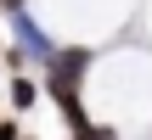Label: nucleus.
<instances>
[{
    "label": "nucleus",
    "mask_w": 152,
    "mask_h": 140,
    "mask_svg": "<svg viewBox=\"0 0 152 140\" xmlns=\"http://www.w3.org/2000/svg\"><path fill=\"white\" fill-rule=\"evenodd\" d=\"M90 62H96L90 45H62V51H51V62H45V90H51L56 107H73V101H79V90H85V79H90Z\"/></svg>",
    "instance_id": "nucleus-1"
},
{
    "label": "nucleus",
    "mask_w": 152,
    "mask_h": 140,
    "mask_svg": "<svg viewBox=\"0 0 152 140\" xmlns=\"http://www.w3.org/2000/svg\"><path fill=\"white\" fill-rule=\"evenodd\" d=\"M11 34H17V51H23L28 62H39V67L51 62V51H56V45H51V39L39 34V22H34L28 11H11Z\"/></svg>",
    "instance_id": "nucleus-2"
},
{
    "label": "nucleus",
    "mask_w": 152,
    "mask_h": 140,
    "mask_svg": "<svg viewBox=\"0 0 152 140\" xmlns=\"http://www.w3.org/2000/svg\"><path fill=\"white\" fill-rule=\"evenodd\" d=\"M34 101H39V84H34L28 73H17V79H11V112H28Z\"/></svg>",
    "instance_id": "nucleus-3"
},
{
    "label": "nucleus",
    "mask_w": 152,
    "mask_h": 140,
    "mask_svg": "<svg viewBox=\"0 0 152 140\" xmlns=\"http://www.w3.org/2000/svg\"><path fill=\"white\" fill-rule=\"evenodd\" d=\"M73 140H118V123H85Z\"/></svg>",
    "instance_id": "nucleus-4"
},
{
    "label": "nucleus",
    "mask_w": 152,
    "mask_h": 140,
    "mask_svg": "<svg viewBox=\"0 0 152 140\" xmlns=\"http://www.w3.org/2000/svg\"><path fill=\"white\" fill-rule=\"evenodd\" d=\"M0 140H17V123H0Z\"/></svg>",
    "instance_id": "nucleus-5"
},
{
    "label": "nucleus",
    "mask_w": 152,
    "mask_h": 140,
    "mask_svg": "<svg viewBox=\"0 0 152 140\" xmlns=\"http://www.w3.org/2000/svg\"><path fill=\"white\" fill-rule=\"evenodd\" d=\"M0 6H6V11H23V0H0Z\"/></svg>",
    "instance_id": "nucleus-6"
}]
</instances>
